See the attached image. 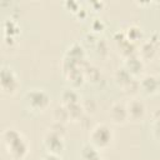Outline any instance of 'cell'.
<instances>
[{"instance_id":"1","label":"cell","mask_w":160,"mask_h":160,"mask_svg":"<svg viewBox=\"0 0 160 160\" xmlns=\"http://www.w3.org/2000/svg\"><path fill=\"white\" fill-rule=\"evenodd\" d=\"M2 145L12 160H24L29 154V144L24 135L16 129H5L1 134Z\"/></svg>"},{"instance_id":"2","label":"cell","mask_w":160,"mask_h":160,"mask_svg":"<svg viewBox=\"0 0 160 160\" xmlns=\"http://www.w3.org/2000/svg\"><path fill=\"white\" fill-rule=\"evenodd\" d=\"M24 105L34 114L44 112L50 105V95L44 89H29L24 95Z\"/></svg>"},{"instance_id":"3","label":"cell","mask_w":160,"mask_h":160,"mask_svg":"<svg viewBox=\"0 0 160 160\" xmlns=\"http://www.w3.org/2000/svg\"><path fill=\"white\" fill-rule=\"evenodd\" d=\"M112 141H114V132L109 125L101 122V124H96L94 128L90 129L89 142L99 151L108 149L112 144Z\"/></svg>"},{"instance_id":"4","label":"cell","mask_w":160,"mask_h":160,"mask_svg":"<svg viewBox=\"0 0 160 160\" xmlns=\"http://www.w3.org/2000/svg\"><path fill=\"white\" fill-rule=\"evenodd\" d=\"M20 88V80L16 72L9 66H2L0 71V89L2 94L15 95Z\"/></svg>"},{"instance_id":"5","label":"cell","mask_w":160,"mask_h":160,"mask_svg":"<svg viewBox=\"0 0 160 160\" xmlns=\"http://www.w3.org/2000/svg\"><path fill=\"white\" fill-rule=\"evenodd\" d=\"M44 148L46 149L48 154H52V155H60L61 151L65 148V141H64V136L50 130L45 134L44 140H42Z\"/></svg>"},{"instance_id":"6","label":"cell","mask_w":160,"mask_h":160,"mask_svg":"<svg viewBox=\"0 0 160 160\" xmlns=\"http://www.w3.org/2000/svg\"><path fill=\"white\" fill-rule=\"evenodd\" d=\"M128 118L131 121H141L146 115V106L140 99H130L126 104Z\"/></svg>"},{"instance_id":"7","label":"cell","mask_w":160,"mask_h":160,"mask_svg":"<svg viewBox=\"0 0 160 160\" xmlns=\"http://www.w3.org/2000/svg\"><path fill=\"white\" fill-rule=\"evenodd\" d=\"M108 114H109V118H110L111 122L115 124V125H122L126 121H129L126 105L120 102V101H115L114 104H111V106L109 108Z\"/></svg>"},{"instance_id":"8","label":"cell","mask_w":160,"mask_h":160,"mask_svg":"<svg viewBox=\"0 0 160 160\" xmlns=\"http://www.w3.org/2000/svg\"><path fill=\"white\" fill-rule=\"evenodd\" d=\"M124 68L129 71V74L131 76L136 78L144 70V60L138 54L130 55V56L125 58V60H124Z\"/></svg>"},{"instance_id":"9","label":"cell","mask_w":160,"mask_h":160,"mask_svg":"<svg viewBox=\"0 0 160 160\" xmlns=\"http://www.w3.org/2000/svg\"><path fill=\"white\" fill-rule=\"evenodd\" d=\"M140 91L146 95L158 94L159 90V79L154 75H145L139 80Z\"/></svg>"},{"instance_id":"10","label":"cell","mask_w":160,"mask_h":160,"mask_svg":"<svg viewBox=\"0 0 160 160\" xmlns=\"http://www.w3.org/2000/svg\"><path fill=\"white\" fill-rule=\"evenodd\" d=\"M156 49H158V45L152 44L149 40H145L139 48V56L142 60H151L156 54Z\"/></svg>"},{"instance_id":"11","label":"cell","mask_w":160,"mask_h":160,"mask_svg":"<svg viewBox=\"0 0 160 160\" xmlns=\"http://www.w3.org/2000/svg\"><path fill=\"white\" fill-rule=\"evenodd\" d=\"M66 56L80 64L85 59V50L79 42H74L69 46V49L66 51Z\"/></svg>"},{"instance_id":"12","label":"cell","mask_w":160,"mask_h":160,"mask_svg":"<svg viewBox=\"0 0 160 160\" xmlns=\"http://www.w3.org/2000/svg\"><path fill=\"white\" fill-rule=\"evenodd\" d=\"M115 81H116V84L124 90L135 78L134 76H131L130 74H129V71L122 66V68H120V69H118L116 71H115Z\"/></svg>"},{"instance_id":"13","label":"cell","mask_w":160,"mask_h":160,"mask_svg":"<svg viewBox=\"0 0 160 160\" xmlns=\"http://www.w3.org/2000/svg\"><path fill=\"white\" fill-rule=\"evenodd\" d=\"M2 32H4V36L16 38L20 32V26L14 19H5L2 22Z\"/></svg>"},{"instance_id":"14","label":"cell","mask_w":160,"mask_h":160,"mask_svg":"<svg viewBox=\"0 0 160 160\" xmlns=\"http://www.w3.org/2000/svg\"><path fill=\"white\" fill-rule=\"evenodd\" d=\"M80 154H81V159L82 160H104L100 156V151L98 149H95L90 142L82 145Z\"/></svg>"},{"instance_id":"15","label":"cell","mask_w":160,"mask_h":160,"mask_svg":"<svg viewBox=\"0 0 160 160\" xmlns=\"http://www.w3.org/2000/svg\"><path fill=\"white\" fill-rule=\"evenodd\" d=\"M80 102V95L74 89H65L61 94V104L65 106H70Z\"/></svg>"},{"instance_id":"16","label":"cell","mask_w":160,"mask_h":160,"mask_svg":"<svg viewBox=\"0 0 160 160\" xmlns=\"http://www.w3.org/2000/svg\"><path fill=\"white\" fill-rule=\"evenodd\" d=\"M125 35H126V39L128 40H130L131 42L136 44V41H139V40L142 39V30L138 25H130L125 30Z\"/></svg>"},{"instance_id":"17","label":"cell","mask_w":160,"mask_h":160,"mask_svg":"<svg viewBox=\"0 0 160 160\" xmlns=\"http://www.w3.org/2000/svg\"><path fill=\"white\" fill-rule=\"evenodd\" d=\"M54 120L55 121H59V122H66L68 120H70V116H69V110L65 105H59L55 108L54 110Z\"/></svg>"},{"instance_id":"18","label":"cell","mask_w":160,"mask_h":160,"mask_svg":"<svg viewBox=\"0 0 160 160\" xmlns=\"http://www.w3.org/2000/svg\"><path fill=\"white\" fill-rule=\"evenodd\" d=\"M151 128L154 136L158 140H160V109L154 111L151 115Z\"/></svg>"},{"instance_id":"19","label":"cell","mask_w":160,"mask_h":160,"mask_svg":"<svg viewBox=\"0 0 160 160\" xmlns=\"http://www.w3.org/2000/svg\"><path fill=\"white\" fill-rule=\"evenodd\" d=\"M90 28H91V32H94V34L96 35V34H100V32L105 29V22H104L101 19L95 18V19L91 20Z\"/></svg>"},{"instance_id":"20","label":"cell","mask_w":160,"mask_h":160,"mask_svg":"<svg viewBox=\"0 0 160 160\" xmlns=\"http://www.w3.org/2000/svg\"><path fill=\"white\" fill-rule=\"evenodd\" d=\"M95 48L98 49V52L100 55H106L108 54V44L102 39H98V41L95 42Z\"/></svg>"},{"instance_id":"21","label":"cell","mask_w":160,"mask_h":160,"mask_svg":"<svg viewBox=\"0 0 160 160\" xmlns=\"http://www.w3.org/2000/svg\"><path fill=\"white\" fill-rule=\"evenodd\" d=\"M64 6L68 8V10H71V12L75 15V14L78 12V10L80 9L81 5H80V2H78V1H71V0L69 1V0H68V1L64 2Z\"/></svg>"},{"instance_id":"22","label":"cell","mask_w":160,"mask_h":160,"mask_svg":"<svg viewBox=\"0 0 160 160\" xmlns=\"http://www.w3.org/2000/svg\"><path fill=\"white\" fill-rule=\"evenodd\" d=\"M88 5H89L94 11H99V10H101V9L105 6V2H104V1H90V2H88Z\"/></svg>"},{"instance_id":"23","label":"cell","mask_w":160,"mask_h":160,"mask_svg":"<svg viewBox=\"0 0 160 160\" xmlns=\"http://www.w3.org/2000/svg\"><path fill=\"white\" fill-rule=\"evenodd\" d=\"M75 16H76V18H80V19H85V18L88 16V10H86L85 8H82V6H80V9H79L78 12L75 14Z\"/></svg>"},{"instance_id":"24","label":"cell","mask_w":160,"mask_h":160,"mask_svg":"<svg viewBox=\"0 0 160 160\" xmlns=\"http://www.w3.org/2000/svg\"><path fill=\"white\" fill-rule=\"evenodd\" d=\"M159 79V90H158V92H160V78H158Z\"/></svg>"}]
</instances>
